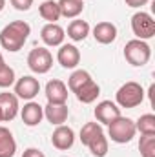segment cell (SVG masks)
Wrapping results in <instances>:
<instances>
[{
	"label": "cell",
	"instance_id": "cell-14",
	"mask_svg": "<svg viewBox=\"0 0 155 157\" xmlns=\"http://www.w3.org/2000/svg\"><path fill=\"white\" fill-rule=\"evenodd\" d=\"M46 99H47V102H53V104H66V101H68V86L59 78L49 80L46 84Z\"/></svg>",
	"mask_w": 155,
	"mask_h": 157
},
{
	"label": "cell",
	"instance_id": "cell-24",
	"mask_svg": "<svg viewBox=\"0 0 155 157\" xmlns=\"http://www.w3.org/2000/svg\"><path fill=\"white\" fill-rule=\"evenodd\" d=\"M102 132V126L99 124V122H86L84 126H82V130H80V143L82 144H88L89 143V139H93L97 133H100Z\"/></svg>",
	"mask_w": 155,
	"mask_h": 157
},
{
	"label": "cell",
	"instance_id": "cell-6",
	"mask_svg": "<svg viewBox=\"0 0 155 157\" xmlns=\"http://www.w3.org/2000/svg\"><path fill=\"white\" fill-rule=\"evenodd\" d=\"M131 31L135 39L148 40L155 35V20L153 17L146 11H137L131 17Z\"/></svg>",
	"mask_w": 155,
	"mask_h": 157
},
{
	"label": "cell",
	"instance_id": "cell-25",
	"mask_svg": "<svg viewBox=\"0 0 155 157\" xmlns=\"http://www.w3.org/2000/svg\"><path fill=\"white\" fill-rule=\"evenodd\" d=\"M15 70L11 68V66H7L4 60L0 62V88H9V86H13L15 84Z\"/></svg>",
	"mask_w": 155,
	"mask_h": 157
},
{
	"label": "cell",
	"instance_id": "cell-8",
	"mask_svg": "<svg viewBox=\"0 0 155 157\" xmlns=\"http://www.w3.org/2000/svg\"><path fill=\"white\" fill-rule=\"evenodd\" d=\"M40 91V82L39 78H35L33 75H24L18 80H15V95L18 99L24 101H33Z\"/></svg>",
	"mask_w": 155,
	"mask_h": 157
},
{
	"label": "cell",
	"instance_id": "cell-11",
	"mask_svg": "<svg viewBox=\"0 0 155 157\" xmlns=\"http://www.w3.org/2000/svg\"><path fill=\"white\" fill-rule=\"evenodd\" d=\"M57 60L62 68L66 70H75L80 62V51L77 46L73 44H62L59 53H57Z\"/></svg>",
	"mask_w": 155,
	"mask_h": 157
},
{
	"label": "cell",
	"instance_id": "cell-1",
	"mask_svg": "<svg viewBox=\"0 0 155 157\" xmlns=\"http://www.w3.org/2000/svg\"><path fill=\"white\" fill-rule=\"evenodd\" d=\"M68 88L71 93H75L77 101H80L82 104H91L100 95V86L86 70H75L68 78Z\"/></svg>",
	"mask_w": 155,
	"mask_h": 157
},
{
	"label": "cell",
	"instance_id": "cell-31",
	"mask_svg": "<svg viewBox=\"0 0 155 157\" xmlns=\"http://www.w3.org/2000/svg\"><path fill=\"white\" fill-rule=\"evenodd\" d=\"M0 122H4V117H2V110H0Z\"/></svg>",
	"mask_w": 155,
	"mask_h": 157
},
{
	"label": "cell",
	"instance_id": "cell-13",
	"mask_svg": "<svg viewBox=\"0 0 155 157\" xmlns=\"http://www.w3.org/2000/svg\"><path fill=\"white\" fill-rule=\"evenodd\" d=\"M20 117L26 126H39L44 119V106H40L35 101H28L24 108H20Z\"/></svg>",
	"mask_w": 155,
	"mask_h": 157
},
{
	"label": "cell",
	"instance_id": "cell-7",
	"mask_svg": "<svg viewBox=\"0 0 155 157\" xmlns=\"http://www.w3.org/2000/svg\"><path fill=\"white\" fill-rule=\"evenodd\" d=\"M28 66L33 73L37 75H44L51 70L53 66V55L49 53V49L46 48H35L29 51L28 55Z\"/></svg>",
	"mask_w": 155,
	"mask_h": 157
},
{
	"label": "cell",
	"instance_id": "cell-10",
	"mask_svg": "<svg viewBox=\"0 0 155 157\" xmlns=\"http://www.w3.org/2000/svg\"><path fill=\"white\" fill-rule=\"evenodd\" d=\"M93 113H95V119H97L99 124H106L108 126L112 121L120 117V108L117 106L115 102H112V101H100L95 106Z\"/></svg>",
	"mask_w": 155,
	"mask_h": 157
},
{
	"label": "cell",
	"instance_id": "cell-29",
	"mask_svg": "<svg viewBox=\"0 0 155 157\" xmlns=\"http://www.w3.org/2000/svg\"><path fill=\"white\" fill-rule=\"evenodd\" d=\"M126 2V6H130V7H142V6H146L150 0H124Z\"/></svg>",
	"mask_w": 155,
	"mask_h": 157
},
{
	"label": "cell",
	"instance_id": "cell-23",
	"mask_svg": "<svg viewBox=\"0 0 155 157\" xmlns=\"http://www.w3.org/2000/svg\"><path fill=\"white\" fill-rule=\"evenodd\" d=\"M135 130L141 135H155V115L153 113H144L137 119Z\"/></svg>",
	"mask_w": 155,
	"mask_h": 157
},
{
	"label": "cell",
	"instance_id": "cell-20",
	"mask_svg": "<svg viewBox=\"0 0 155 157\" xmlns=\"http://www.w3.org/2000/svg\"><path fill=\"white\" fill-rule=\"evenodd\" d=\"M89 35V24L86 20H71V24L68 26V37L73 42H82L86 40V37Z\"/></svg>",
	"mask_w": 155,
	"mask_h": 157
},
{
	"label": "cell",
	"instance_id": "cell-17",
	"mask_svg": "<svg viewBox=\"0 0 155 157\" xmlns=\"http://www.w3.org/2000/svg\"><path fill=\"white\" fill-rule=\"evenodd\" d=\"M93 37L99 44H112L117 39V26L112 22H99L93 28Z\"/></svg>",
	"mask_w": 155,
	"mask_h": 157
},
{
	"label": "cell",
	"instance_id": "cell-28",
	"mask_svg": "<svg viewBox=\"0 0 155 157\" xmlns=\"http://www.w3.org/2000/svg\"><path fill=\"white\" fill-rule=\"evenodd\" d=\"M22 157H46V155L40 152L39 148H28V150H24Z\"/></svg>",
	"mask_w": 155,
	"mask_h": 157
},
{
	"label": "cell",
	"instance_id": "cell-16",
	"mask_svg": "<svg viewBox=\"0 0 155 157\" xmlns=\"http://www.w3.org/2000/svg\"><path fill=\"white\" fill-rule=\"evenodd\" d=\"M70 115V110H68V104H53V102H47L44 106V117L47 119L53 126H60L68 121Z\"/></svg>",
	"mask_w": 155,
	"mask_h": 157
},
{
	"label": "cell",
	"instance_id": "cell-27",
	"mask_svg": "<svg viewBox=\"0 0 155 157\" xmlns=\"http://www.w3.org/2000/svg\"><path fill=\"white\" fill-rule=\"evenodd\" d=\"M11 6L17 11H29L33 6V0H11Z\"/></svg>",
	"mask_w": 155,
	"mask_h": 157
},
{
	"label": "cell",
	"instance_id": "cell-15",
	"mask_svg": "<svg viewBox=\"0 0 155 157\" xmlns=\"http://www.w3.org/2000/svg\"><path fill=\"white\" fill-rule=\"evenodd\" d=\"M0 110H2V117L4 122H9L18 115L20 106H18V97L15 93L9 91H2L0 93Z\"/></svg>",
	"mask_w": 155,
	"mask_h": 157
},
{
	"label": "cell",
	"instance_id": "cell-22",
	"mask_svg": "<svg viewBox=\"0 0 155 157\" xmlns=\"http://www.w3.org/2000/svg\"><path fill=\"white\" fill-rule=\"evenodd\" d=\"M91 152L93 157H106L108 155V137L104 135V132L97 133L93 139H89V143L86 144Z\"/></svg>",
	"mask_w": 155,
	"mask_h": 157
},
{
	"label": "cell",
	"instance_id": "cell-32",
	"mask_svg": "<svg viewBox=\"0 0 155 157\" xmlns=\"http://www.w3.org/2000/svg\"><path fill=\"white\" fill-rule=\"evenodd\" d=\"M2 60H4V57H2V53H0V62H2Z\"/></svg>",
	"mask_w": 155,
	"mask_h": 157
},
{
	"label": "cell",
	"instance_id": "cell-30",
	"mask_svg": "<svg viewBox=\"0 0 155 157\" xmlns=\"http://www.w3.org/2000/svg\"><path fill=\"white\" fill-rule=\"evenodd\" d=\"M4 7H6V0H0V11H2Z\"/></svg>",
	"mask_w": 155,
	"mask_h": 157
},
{
	"label": "cell",
	"instance_id": "cell-4",
	"mask_svg": "<svg viewBox=\"0 0 155 157\" xmlns=\"http://www.w3.org/2000/svg\"><path fill=\"white\" fill-rule=\"evenodd\" d=\"M124 59L135 66V68H141L144 64L150 62L152 59V48L146 40H139V39H133L130 42H126L124 46Z\"/></svg>",
	"mask_w": 155,
	"mask_h": 157
},
{
	"label": "cell",
	"instance_id": "cell-2",
	"mask_svg": "<svg viewBox=\"0 0 155 157\" xmlns=\"http://www.w3.org/2000/svg\"><path fill=\"white\" fill-rule=\"evenodd\" d=\"M31 35V26L24 20H13L0 31V46L11 53H17L24 48Z\"/></svg>",
	"mask_w": 155,
	"mask_h": 157
},
{
	"label": "cell",
	"instance_id": "cell-3",
	"mask_svg": "<svg viewBox=\"0 0 155 157\" xmlns=\"http://www.w3.org/2000/svg\"><path fill=\"white\" fill-rule=\"evenodd\" d=\"M115 104L119 108H137L144 101V90L139 82L130 80L122 84L115 93Z\"/></svg>",
	"mask_w": 155,
	"mask_h": 157
},
{
	"label": "cell",
	"instance_id": "cell-18",
	"mask_svg": "<svg viewBox=\"0 0 155 157\" xmlns=\"http://www.w3.org/2000/svg\"><path fill=\"white\" fill-rule=\"evenodd\" d=\"M17 154V141L9 128L0 126V157H15Z\"/></svg>",
	"mask_w": 155,
	"mask_h": 157
},
{
	"label": "cell",
	"instance_id": "cell-19",
	"mask_svg": "<svg viewBox=\"0 0 155 157\" xmlns=\"http://www.w3.org/2000/svg\"><path fill=\"white\" fill-rule=\"evenodd\" d=\"M59 9L60 17L64 18H77L84 11V0H59Z\"/></svg>",
	"mask_w": 155,
	"mask_h": 157
},
{
	"label": "cell",
	"instance_id": "cell-5",
	"mask_svg": "<svg viewBox=\"0 0 155 157\" xmlns=\"http://www.w3.org/2000/svg\"><path fill=\"white\" fill-rule=\"evenodd\" d=\"M137 130H135V121L128 117H117L115 121H112L108 124V135L110 139L117 143V144H126L135 137Z\"/></svg>",
	"mask_w": 155,
	"mask_h": 157
},
{
	"label": "cell",
	"instance_id": "cell-26",
	"mask_svg": "<svg viewBox=\"0 0 155 157\" xmlns=\"http://www.w3.org/2000/svg\"><path fill=\"white\" fill-rule=\"evenodd\" d=\"M139 152L142 157H155V135H142L141 137Z\"/></svg>",
	"mask_w": 155,
	"mask_h": 157
},
{
	"label": "cell",
	"instance_id": "cell-12",
	"mask_svg": "<svg viewBox=\"0 0 155 157\" xmlns=\"http://www.w3.org/2000/svg\"><path fill=\"white\" fill-rule=\"evenodd\" d=\"M40 39L46 46L49 48H57V46H62V42L66 39V31L62 26H59L57 22L55 24H46L42 29H40Z\"/></svg>",
	"mask_w": 155,
	"mask_h": 157
},
{
	"label": "cell",
	"instance_id": "cell-21",
	"mask_svg": "<svg viewBox=\"0 0 155 157\" xmlns=\"http://www.w3.org/2000/svg\"><path fill=\"white\" fill-rule=\"evenodd\" d=\"M39 15L47 22V24H55L59 18H60V9H59V4L55 0H46L39 6Z\"/></svg>",
	"mask_w": 155,
	"mask_h": 157
},
{
	"label": "cell",
	"instance_id": "cell-9",
	"mask_svg": "<svg viewBox=\"0 0 155 157\" xmlns=\"http://www.w3.org/2000/svg\"><path fill=\"white\" fill-rule=\"evenodd\" d=\"M51 144L57 148V150H70L73 144H75V132L70 128V126H57L55 132L51 133Z\"/></svg>",
	"mask_w": 155,
	"mask_h": 157
}]
</instances>
